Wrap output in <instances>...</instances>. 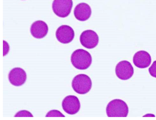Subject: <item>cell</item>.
I'll list each match as a JSON object with an SVG mask.
<instances>
[{
    "instance_id": "12",
    "label": "cell",
    "mask_w": 156,
    "mask_h": 120,
    "mask_svg": "<svg viewBox=\"0 0 156 120\" xmlns=\"http://www.w3.org/2000/svg\"><path fill=\"white\" fill-rule=\"evenodd\" d=\"M91 9L90 6L85 3L78 4L75 7L74 14L76 18L81 21H84L88 20L90 17Z\"/></svg>"
},
{
    "instance_id": "10",
    "label": "cell",
    "mask_w": 156,
    "mask_h": 120,
    "mask_svg": "<svg viewBox=\"0 0 156 120\" xmlns=\"http://www.w3.org/2000/svg\"><path fill=\"white\" fill-rule=\"evenodd\" d=\"M151 59L150 54L144 51H140L136 52L133 57L135 65L140 68L148 67L151 64Z\"/></svg>"
},
{
    "instance_id": "6",
    "label": "cell",
    "mask_w": 156,
    "mask_h": 120,
    "mask_svg": "<svg viewBox=\"0 0 156 120\" xmlns=\"http://www.w3.org/2000/svg\"><path fill=\"white\" fill-rule=\"evenodd\" d=\"M62 106L63 110L70 114L77 113L80 107V104L78 98L73 95L66 96L63 100Z\"/></svg>"
},
{
    "instance_id": "7",
    "label": "cell",
    "mask_w": 156,
    "mask_h": 120,
    "mask_svg": "<svg viewBox=\"0 0 156 120\" xmlns=\"http://www.w3.org/2000/svg\"><path fill=\"white\" fill-rule=\"evenodd\" d=\"M81 44L88 49H92L98 44L99 37L96 33L93 30H87L83 31L80 36Z\"/></svg>"
},
{
    "instance_id": "4",
    "label": "cell",
    "mask_w": 156,
    "mask_h": 120,
    "mask_svg": "<svg viewBox=\"0 0 156 120\" xmlns=\"http://www.w3.org/2000/svg\"><path fill=\"white\" fill-rule=\"evenodd\" d=\"M73 5L72 0H54L52 4V9L57 16L64 18L69 14Z\"/></svg>"
},
{
    "instance_id": "14",
    "label": "cell",
    "mask_w": 156,
    "mask_h": 120,
    "mask_svg": "<svg viewBox=\"0 0 156 120\" xmlns=\"http://www.w3.org/2000/svg\"><path fill=\"white\" fill-rule=\"evenodd\" d=\"M14 117H33V116L30 112L26 110H23L17 112Z\"/></svg>"
},
{
    "instance_id": "5",
    "label": "cell",
    "mask_w": 156,
    "mask_h": 120,
    "mask_svg": "<svg viewBox=\"0 0 156 120\" xmlns=\"http://www.w3.org/2000/svg\"><path fill=\"white\" fill-rule=\"evenodd\" d=\"M116 76L122 80H127L130 78L134 73L133 68L130 62L123 60L119 62L115 69Z\"/></svg>"
},
{
    "instance_id": "2",
    "label": "cell",
    "mask_w": 156,
    "mask_h": 120,
    "mask_svg": "<svg viewBox=\"0 0 156 120\" xmlns=\"http://www.w3.org/2000/svg\"><path fill=\"white\" fill-rule=\"evenodd\" d=\"M128 112V107L126 103L119 99L110 101L106 108V112L108 117H126Z\"/></svg>"
},
{
    "instance_id": "8",
    "label": "cell",
    "mask_w": 156,
    "mask_h": 120,
    "mask_svg": "<svg viewBox=\"0 0 156 120\" xmlns=\"http://www.w3.org/2000/svg\"><path fill=\"white\" fill-rule=\"evenodd\" d=\"M55 35L57 39L60 42L66 44L69 43L73 39L74 32L70 26L63 25L58 28Z\"/></svg>"
},
{
    "instance_id": "9",
    "label": "cell",
    "mask_w": 156,
    "mask_h": 120,
    "mask_svg": "<svg viewBox=\"0 0 156 120\" xmlns=\"http://www.w3.org/2000/svg\"><path fill=\"white\" fill-rule=\"evenodd\" d=\"M8 78L11 84L15 86H19L25 83L27 79V74L25 71L22 68L16 67L10 71Z\"/></svg>"
},
{
    "instance_id": "3",
    "label": "cell",
    "mask_w": 156,
    "mask_h": 120,
    "mask_svg": "<svg viewBox=\"0 0 156 120\" xmlns=\"http://www.w3.org/2000/svg\"><path fill=\"white\" fill-rule=\"evenodd\" d=\"M92 85L90 78L83 74H79L75 76L72 82V86L74 90L80 94L88 93L91 89Z\"/></svg>"
},
{
    "instance_id": "11",
    "label": "cell",
    "mask_w": 156,
    "mask_h": 120,
    "mask_svg": "<svg viewBox=\"0 0 156 120\" xmlns=\"http://www.w3.org/2000/svg\"><path fill=\"white\" fill-rule=\"evenodd\" d=\"M48 31V27L44 21L38 20L33 23L30 28L32 35L37 39H41L45 37Z\"/></svg>"
},
{
    "instance_id": "15",
    "label": "cell",
    "mask_w": 156,
    "mask_h": 120,
    "mask_svg": "<svg viewBox=\"0 0 156 120\" xmlns=\"http://www.w3.org/2000/svg\"><path fill=\"white\" fill-rule=\"evenodd\" d=\"M150 75L156 78V60L154 61L148 69Z\"/></svg>"
},
{
    "instance_id": "13",
    "label": "cell",
    "mask_w": 156,
    "mask_h": 120,
    "mask_svg": "<svg viewBox=\"0 0 156 120\" xmlns=\"http://www.w3.org/2000/svg\"><path fill=\"white\" fill-rule=\"evenodd\" d=\"M46 117H65L60 111L57 110H51L48 112Z\"/></svg>"
},
{
    "instance_id": "1",
    "label": "cell",
    "mask_w": 156,
    "mask_h": 120,
    "mask_svg": "<svg viewBox=\"0 0 156 120\" xmlns=\"http://www.w3.org/2000/svg\"><path fill=\"white\" fill-rule=\"evenodd\" d=\"M92 61V57L90 53L81 49L74 51L71 57V61L73 66L80 70L87 69L91 65Z\"/></svg>"
}]
</instances>
